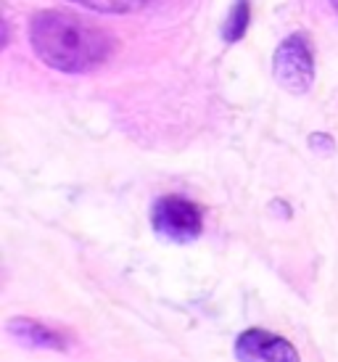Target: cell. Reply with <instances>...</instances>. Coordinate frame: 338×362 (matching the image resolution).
I'll return each instance as SVG.
<instances>
[{
	"instance_id": "4",
	"label": "cell",
	"mask_w": 338,
	"mask_h": 362,
	"mask_svg": "<svg viewBox=\"0 0 338 362\" xmlns=\"http://www.w3.org/2000/svg\"><path fill=\"white\" fill-rule=\"evenodd\" d=\"M235 357L238 362H298L296 349L286 339L259 328L240 333L235 341Z\"/></svg>"
},
{
	"instance_id": "5",
	"label": "cell",
	"mask_w": 338,
	"mask_h": 362,
	"mask_svg": "<svg viewBox=\"0 0 338 362\" xmlns=\"http://www.w3.org/2000/svg\"><path fill=\"white\" fill-rule=\"evenodd\" d=\"M8 331L21 339L24 344H30V346H42V349H64L66 344H64V336L48 328V325H42L37 320H30V317H19V320H11L8 322Z\"/></svg>"
},
{
	"instance_id": "3",
	"label": "cell",
	"mask_w": 338,
	"mask_h": 362,
	"mask_svg": "<svg viewBox=\"0 0 338 362\" xmlns=\"http://www.w3.org/2000/svg\"><path fill=\"white\" fill-rule=\"evenodd\" d=\"M151 222H153V230L159 233L161 238L177 243L199 238L201 228H204L201 209L182 196H164L161 202H156Z\"/></svg>"
},
{
	"instance_id": "7",
	"label": "cell",
	"mask_w": 338,
	"mask_h": 362,
	"mask_svg": "<svg viewBox=\"0 0 338 362\" xmlns=\"http://www.w3.org/2000/svg\"><path fill=\"white\" fill-rule=\"evenodd\" d=\"M85 8L100 11V13H129L138 11L140 6H146L148 0H74Z\"/></svg>"
},
{
	"instance_id": "6",
	"label": "cell",
	"mask_w": 338,
	"mask_h": 362,
	"mask_svg": "<svg viewBox=\"0 0 338 362\" xmlns=\"http://www.w3.org/2000/svg\"><path fill=\"white\" fill-rule=\"evenodd\" d=\"M249 19H251L249 0H235V6L230 8L228 21H225V30H222L225 40L228 42L240 40V37H243V32H246V27H249Z\"/></svg>"
},
{
	"instance_id": "8",
	"label": "cell",
	"mask_w": 338,
	"mask_h": 362,
	"mask_svg": "<svg viewBox=\"0 0 338 362\" xmlns=\"http://www.w3.org/2000/svg\"><path fill=\"white\" fill-rule=\"evenodd\" d=\"M333 3V8H336V13H338V0H330Z\"/></svg>"
},
{
	"instance_id": "1",
	"label": "cell",
	"mask_w": 338,
	"mask_h": 362,
	"mask_svg": "<svg viewBox=\"0 0 338 362\" xmlns=\"http://www.w3.org/2000/svg\"><path fill=\"white\" fill-rule=\"evenodd\" d=\"M35 53L59 71H90L111 56L114 40L98 24L69 11H40L32 16Z\"/></svg>"
},
{
	"instance_id": "2",
	"label": "cell",
	"mask_w": 338,
	"mask_h": 362,
	"mask_svg": "<svg viewBox=\"0 0 338 362\" xmlns=\"http://www.w3.org/2000/svg\"><path fill=\"white\" fill-rule=\"evenodd\" d=\"M272 69H275V80L283 90L289 93H307L315 82V61L312 51L304 35H291L280 42L272 59Z\"/></svg>"
}]
</instances>
